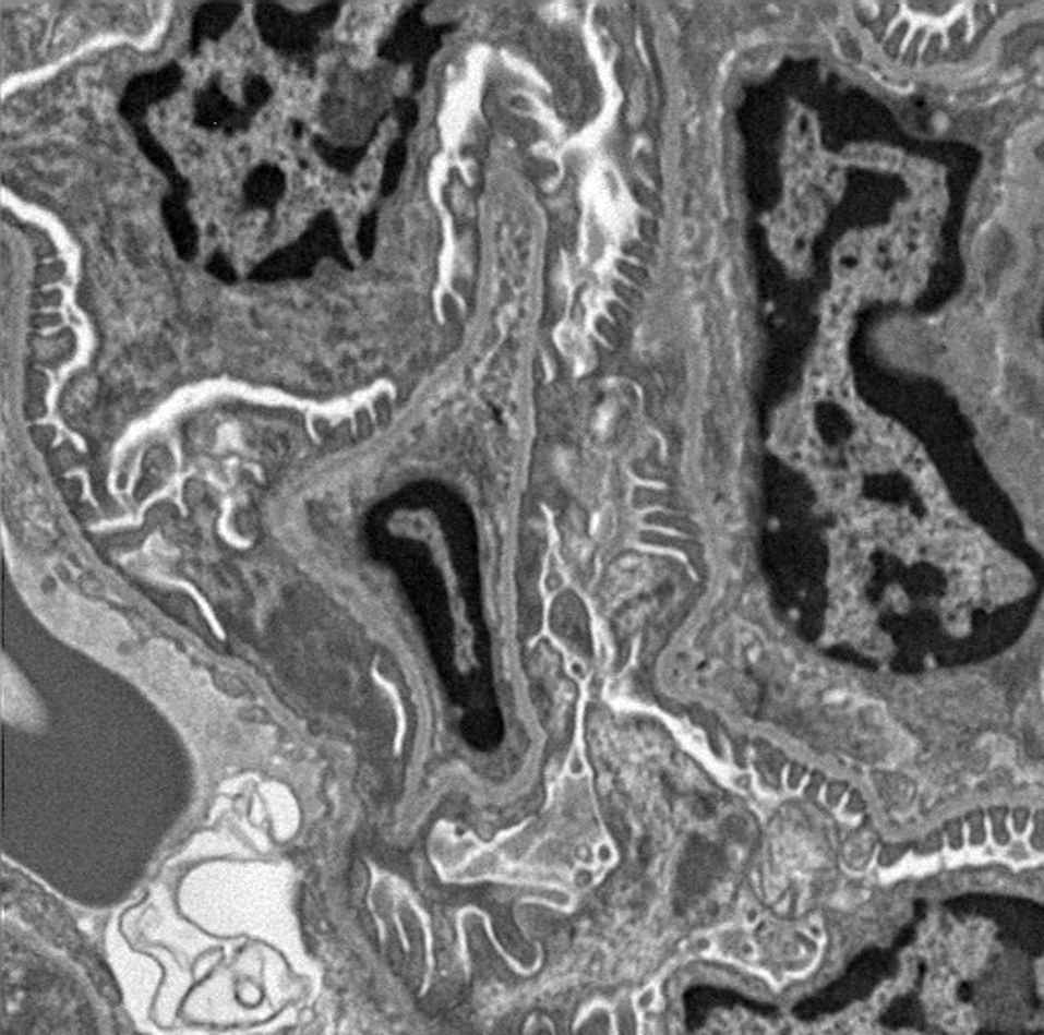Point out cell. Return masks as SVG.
I'll return each instance as SVG.
<instances>
[{
  "label": "cell",
  "mask_w": 1044,
  "mask_h": 1035,
  "mask_svg": "<svg viewBox=\"0 0 1044 1035\" xmlns=\"http://www.w3.org/2000/svg\"><path fill=\"white\" fill-rule=\"evenodd\" d=\"M406 164V143L405 137L394 141L384 161V173H382V196H392L394 190L398 188L400 176L405 170Z\"/></svg>",
  "instance_id": "obj_11"
},
{
  "label": "cell",
  "mask_w": 1044,
  "mask_h": 1035,
  "mask_svg": "<svg viewBox=\"0 0 1044 1035\" xmlns=\"http://www.w3.org/2000/svg\"><path fill=\"white\" fill-rule=\"evenodd\" d=\"M182 80H184V70L178 63H168L159 70L133 77L127 84L125 93L119 103L121 117L133 127L143 124L147 110L178 93L182 86Z\"/></svg>",
  "instance_id": "obj_3"
},
{
  "label": "cell",
  "mask_w": 1044,
  "mask_h": 1035,
  "mask_svg": "<svg viewBox=\"0 0 1044 1035\" xmlns=\"http://www.w3.org/2000/svg\"><path fill=\"white\" fill-rule=\"evenodd\" d=\"M206 274L213 276V278L223 281V284H235L237 281V272H235L233 265L227 260V255L223 251H215L208 262L204 265Z\"/></svg>",
  "instance_id": "obj_14"
},
{
  "label": "cell",
  "mask_w": 1044,
  "mask_h": 1035,
  "mask_svg": "<svg viewBox=\"0 0 1044 1035\" xmlns=\"http://www.w3.org/2000/svg\"><path fill=\"white\" fill-rule=\"evenodd\" d=\"M396 115H398L400 129H403V137H405L406 133L417 123L419 110H417V105H415L410 98H400V100H396Z\"/></svg>",
  "instance_id": "obj_15"
},
{
  "label": "cell",
  "mask_w": 1044,
  "mask_h": 1035,
  "mask_svg": "<svg viewBox=\"0 0 1044 1035\" xmlns=\"http://www.w3.org/2000/svg\"><path fill=\"white\" fill-rule=\"evenodd\" d=\"M375 232H377V210H372L359 222L358 249L363 260H370L374 253Z\"/></svg>",
  "instance_id": "obj_13"
},
{
  "label": "cell",
  "mask_w": 1044,
  "mask_h": 1035,
  "mask_svg": "<svg viewBox=\"0 0 1044 1035\" xmlns=\"http://www.w3.org/2000/svg\"><path fill=\"white\" fill-rule=\"evenodd\" d=\"M325 257L341 263L345 269H353V263L349 262L341 245L337 218L331 210H323L314 218L311 227L300 234L298 241L274 251L267 260L260 263L251 272L250 279L260 284H276L311 278L314 267Z\"/></svg>",
  "instance_id": "obj_1"
},
{
  "label": "cell",
  "mask_w": 1044,
  "mask_h": 1035,
  "mask_svg": "<svg viewBox=\"0 0 1044 1035\" xmlns=\"http://www.w3.org/2000/svg\"><path fill=\"white\" fill-rule=\"evenodd\" d=\"M286 194V176L278 166H260L251 171L243 185L245 202L253 208L274 210Z\"/></svg>",
  "instance_id": "obj_8"
},
{
  "label": "cell",
  "mask_w": 1044,
  "mask_h": 1035,
  "mask_svg": "<svg viewBox=\"0 0 1044 1035\" xmlns=\"http://www.w3.org/2000/svg\"><path fill=\"white\" fill-rule=\"evenodd\" d=\"M133 131H135V140L140 145L141 154L145 155L156 166L159 173L168 180L170 192L188 201L190 184H188L187 178L176 168L172 155L164 149V145L154 137V133L149 131L147 124H137V127H133Z\"/></svg>",
  "instance_id": "obj_9"
},
{
  "label": "cell",
  "mask_w": 1044,
  "mask_h": 1035,
  "mask_svg": "<svg viewBox=\"0 0 1044 1035\" xmlns=\"http://www.w3.org/2000/svg\"><path fill=\"white\" fill-rule=\"evenodd\" d=\"M312 145L328 168L341 171V173H353L361 164L363 155L368 152V143L361 145V147H339V145H333L323 137H314Z\"/></svg>",
  "instance_id": "obj_10"
},
{
  "label": "cell",
  "mask_w": 1044,
  "mask_h": 1035,
  "mask_svg": "<svg viewBox=\"0 0 1044 1035\" xmlns=\"http://www.w3.org/2000/svg\"><path fill=\"white\" fill-rule=\"evenodd\" d=\"M251 119L245 107L239 109L223 94L218 77H211L208 84L194 98V123L208 131H223L227 135L241 133L250 129Z\"/></svg>",
  "instance_id": "obj_5"
},
{
  "label": "cell",
  "mask_w": 1044,
  "mask_h": 1035,
  "mask_svg": "<svg viewBox=\"0 0 1044 1035\" xmlns=\"http://www.w3.org/2000/svg\"><path fill=\"white\" fill-rule=\"evenodd\" d=\"M161 218L168 227L173 251L182 262H192L199 253V227L188 210L187 198L166 194L161 198Z\"/></svg>",
  "instance_id": "obj_6"
},
{
  "label": "cell",
  "mask_w": 1044,
  "mask_h": 1035,
  "mask_svg": "<svg viewBox=\"0 0 1044 1035\" xmlns=\"http://www.w3.org/2000/svg\"><path fill=\"white\" fill-rule=\"evenodd\" d=\"M253 16L265 46L286 58L304 60L314 53L321 33L337 21L339 4L328 2L309 13H292L276 2H257Z\"/></svg>",
  "instance_id": "obj_2"
},
{
  "label": "cell",
  "mask_w": 1044,
  "mask_h": 1035,
  "mask_svg": "<svg viewBox=\"0 0 1044 1035\" xmlns=\"http://www.w3.org/2000/svg\"><path fill=\"white\" fill-rule=\"evenodd\" d=\"M241 15V4L237 2H206L203 4L194 21H192V37L190 51H199L204 41H218L225 33L233 27L237 16Z\"/></svg>",
  "instance_id": "obj_7"
},
{
  "label": "cell",
  "mask_w": 1044,
  "mask_h": 1035,
  "mask_svg": "<svg viewBox=\"0 0 1044 1035\" xmlns=\"http://www.w3.org/2000/svg\"><path fill=\"white\" fill-rule=\"evenodd\" d=\"M435 39L429 37L427 32H422L421 21H419V9L406 11L396 23L391 37L380 46L377 53L382 60L403 63L408 60H415L417 63V82L415 86H421L422 74H424V62L429 56L435 51Z\"/></svg>",
  "instance_id": "obj_4"
},
{
  "label": "cell",
  "mask_w": 1044,
  "mask_h": 1035,
  "mask_svg": "<svg viewBox=\"0 0 1044 1035\" xmlns=\"http://www.w3.org/2000/svg\"><path fill=\"white\" fill-rule=\"evenodd\" d=\"M243 98H245V110L250 115H255L257 110L264 109L265 105L272 98V86L267 80L262 76H250L245 86H243Z\"/></svg>",
  "instance_id": "obj_12"
}]
</instances>
